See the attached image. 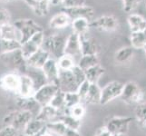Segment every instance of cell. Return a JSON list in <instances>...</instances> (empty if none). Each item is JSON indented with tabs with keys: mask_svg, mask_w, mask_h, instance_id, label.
<instances>
[{
	"mask_svg": "<svg viewBox=\"0 0 146 136\" xmlns=\"http://www.w3.org/2000/svg\"><path fill=\"white\" fill-rule=\"evenodd\" d=\"M35 117V115L28 111L25 110H15L8 113L4 117V124L13 126L16 128L19 133H22L26 128L27 123Z\"/></svg>",
	"mask_w": 146,
	"mask_h": 136,
	"instance_id": "cell-1",
	"label": "cell"
},
{
	"mask_svg": "<svg viewBox=\"0 0 146 136\" xmlns=\"http://www.w3.org/2000/svg\"><path fill=\"white\" fill-rule=\"evenodd\" d=\"M67 37L58 34H54L49 36H44V40L42 48L48 52L51 57L58 59L64 54L65 44H66Z\"/></svg>",
	"mask_w": 146,
	"mask_h": 136,
	"instance_id": "cell-2",
	"label": "cell"
},
{
	"mask_svg": "<svg viewBox=\"0 0 146 136\" xmlns=\"http://www.w3.org/2000/svg\"><path fill=\"white\" fill-rule=\"evenodd\" d=\"M13 25L17 27L20 34V43L23 44L31 38L35 34L44 31L41 26H39L32 19L24 18L16 20Z\"/></svg>",
	"mask_w": 146,
	"mask_h": 136,
	"instance_id": "cell-3",
	"label": "cell"
},
{
	"mask_svg": "<svg viewBox=\"0 0 146 136\" xmlns=\"http://www.w3.org/2000/svg\"><path fill=\"white\" fill-rule=\"evenodd\" d=\"M121 99L127 104L137 105L144 102V94L137 83L130 81L124 84Z\"/></svg>",
	"mask_w": 146,
	"mask_h": 136,
	"instance_id": "cell-4",
	"label": "cell"
},
{
	"mask_svg": "<svg viewBox=\"0 0 146 136\" xmlns=\"http://www.w3.org/2000/svg\"><path fill=\"white\" fill-rule=\"evenodd\" d=\"M135 121L134 117L130 116H113L110 118L104 126L107 128V130L112 133L114 134H121V133H127L129 125L131 123Z\"/></svg>",
	"mask_w": 146,
	"mask_h": 136,
	"instance_id": "cell-5",
	"label": "cell"
},
{
	"mask_svg": "<svg viewBox=\"0 0 146 136\" xmlns=\"http://www.w3.org/2000/svg\"><path fill=\"white\" fill-rule=\"evenodd\" d=\"M124 84L119 81H113L108 83L104 88H102V94H101V105H105L112 102L114 99L121 97L123 93Z\"/></svg>",
	"mask_w": 146,
	"mask_h": 136,
	"instance_id": "cell-6",
	"label": "cell"
},
{
	"mask_svg": "<svg viewBox=\"0 0 146 136\" xmlns=\"http://www.w3.org/2000/svg\"><path fill=\"white\" fill-rule=\"evenodd\" d=\"M58 91V85L47 83L36 91V93L34 94V98L41 106H44V105L50 104L54 96L56 94Z\"/></svg>",
	"mask_w": 146,
	"mask_h": 136,
	"instance_id": "cell-7",
	"label": "cell"
},
{
	"mask_svg": "<svg viewBox=\"0 0 146 136\" xmlns=\"http://www.w3.org/2000/svg\"><path fill=\"white\" fill-rule=\"evenodd\" d=\"M44 40V31H42L35 34L31 38L28 39L25 43H23L20 50H21L24 57L26 59H28L35 53H36L39 49H41Z\"/></svg>",
	"mask_w": 146,
	"mask_h": 136,
	"instance_id": "cell-8",
	"label": "cell"
},
{
	"mask_svg": "<svg viewBox=\"0 0 146 136\" xmlns=\"http://www.w3.org/2000/svg\"><path fill=\"white\" fill-rule=\"evenodd\" d=\"M119 21L116 17L113 15H104L90 22V27L99 31L112 32L118 27Z\"/></svg>",
	"mask_w": 146,
	"mask_h": 136,
	"instance_id": "cell-9",
	"label": "cell"
},
{
	"mask_svg": "<svg viewBox=\"0 0 146 136\" xmlns=\"http://www.w3.org/2000/svg\"><path fill=\"white\" fill-rule=\"evenodd\" d=\"M2 57L5 58L6 62L8 63L10 65H12L13 68L16 70L17 73L20 74H27L28 70V65L27 59L24 57V55L21 52V50H17L13 53H10L8 54L3 55Z\"/></svg>",
	"mask_w": 146,
	"mask_h": 136,
	"instance_id": "cell-10",
	"label": "cell"
},
{
	"mask_svg": "<svg viewBox=\"0 0 146 136\" xmlns=\"http://www.w3.org/2000/svg\"><path fill=\"white\" fill-rule=\"evenodd\" d=\"M62 12L66 14L72 21L76 18H86L89 21H93L95 14L94 9L86 5L73 7H62Z\"/></svg>",
	"mask_w": 146,
	"mask_h": 136,
	"instance_id": "cell-11",
	"label": "cell"
},
{
	"mask_svg": "<svg viewBox=\"0 0 146 136\" xmlns=\"http://www.w3.org/2000/svg\"><path fill=\"white\" fill-rule=\"evenodd\" d=\"M58 87L64 93H75L77 92L79 84L75 80L72 71H60Z\"/></svg>",
	"mask_w": 146,
	"mask_h": 136,
	"instance_id": "cell-12",
	"label": "cell"
},
{
	"mask_svg": "<svg viewBox=\"0 0 146 136\" xmlns=\"http://www.w3.org/2000/svg\"><path fill=\"white\" fill-rule=\"evenodd\" d=\"M20 85V74L10 72L0 77V88L8 93L17 94Z\"/></svg>",
	"mask_w": 146,
	"mask_h": 136,
	"instance_id": "cell-13",
	"label": "cell"
},
{
	"mask_svg": "<svg viewBox=\"0 0 146 136\" xmlns=\"http://www.w3.org/2000/svg\"><path fill=\"white\" fill-rule=\"evenodd\" d=\"M63 114L64 113L61 112V111L55 109L52 105L47 104L41 107L39 113L36 114V118L47 124L49 123L55 122V121H59Z\"/></svg>",
	"mask_w": 146,
	"mask_h": 136,
	"instance_id": "cell-14",
	"label": "cell"
},
{
	"mask_svg": "<svg viewBox=\"0 0 146 136\" xmlns=\"http://www.w3.org/2000/svg\"><path fill=\"white\" fill-rule=\"evenodd\" d=\"M42 71L48 83L58 85L60 69L58 67L56 59L54 57H50L47 60V62L44 64V65L43 66Z\"/></svg>",
	"mask_w": 146,
	"mask_h": 136,
	"instance_id": "cell-15",
	"label": "cell"
},
{
	"mask_svg": "<svg viewBox=\"0 0 146 136\" xmlns=\"http://www.w3.org/2000/svg\"><path fill=\"white\" fill-rule=\"evenodd\" d=\"M80 45H81L82 55L87 54H97L98 44L95 38L89 34V32L79 36Z\"/></svg>",
	"mask_w": 146,
	"mask_h": 136,
	"instance_id": "cell-16",
	"label": "cell"
},
{
	"mask_svg": "<svg viewBox=\"0 0 146 136\" xmlns=\"http://www.w3.org/2000/svg\"><path fill=\"white\" fill-rule=\"evenodd\" d=\"M36 88L32 78L28 74H20V85L17 92V96L21 97H33Z\"/></svg>",
	"mask_w": 146,
	"mask_h": 136,
	"instance_id": "cell-17",
	"label": "cell"
},
{
	"mask_svg": "<svg viewBox=\"0 0 146 136\" xmlns=\"http://www.w3.org/2000/svg\"><path fill=\"white\" fill-rule=\"evenodd\" d=\"M64 54H69L71 56H82L81 54V45H80L79 34L72 32L67 36L66 44H65Z\"/></svg>",
	"mask_w": 146,
	"mask_h": 136,
	"instance_id": "cell-18",
	"label": "cell"
},
{
	"mask_svg": "<svg viewBox=\"0 0 146 136\" xmlns=\"http://www.w3.org/2000/svg\"><path fill=\"white\" fill-rule=\"evenodd\" d=\"M16 104L19 110H25L31 112L35 117L39 113L40 109H41V105H40L36 100L33 97H21L17 96L16 100Z\"/></svg>",
	"mask_w": 146,
	"mask_h": 136,
	"instance_id": "cell-19",
	"label": "cell"
},
{
	"mask_svg": "<svg viewBox=\"0 0 146 136\" xmlns=\"http://www.w3.org/2000/svg\"><path fill=\"white\" fill-rule=\"evenodd\" d=\"M51 57V55L43 48L39 49L36 53H35L32 56L27 59V65L30 68L34 69H42L43 66L47 62V60Z\"/></svg>",
	"mask_w": 146,
	"mask_h": 136,
	"instance_id": "cell-20",
	"label": "cell"
},
{
	"mask_svg": "<svg viewBox=\"0 0 146 136\" xmlns=\"http://www.w3.org/2000/svg\"><path fill=\"white\" fill-rule=\"evenodd\" d=\"M72 19L64 12H59L51 17L49 21V27L53 29H64L71 26Z\"/></svg>",
	"mask_w": 146,
	"mask_h": 136,
	"instance_id": "cell-21",
	"label": "cell"
},
{
	"mask_svg": "<svg viewBox=\"0 0 146 136\" xmlns=\"http://www.w3.org/2000/svg\"><path fill=\"white\" fill-rule=\"evenodd\" d=\"M130 30L132 33L146 30V19L138 14H131L127 18Z\"/></svg>",
	"mask_w": 146,
	"mask_h": 136,
	"instance_id": "cell-22",
	"label": "cell"
},
{
	"mask_svg": "<svg viewBox=\"0 0 146 136\" xmlns=\"http://www.w3.org/2000/svg\"><path fill=\"white\" fill-rule=\"evenodd\" d=\"M46 128V123L41 122V121H39L36 117H34L27 123V125L26 126V128L24 129L22 133L29 136L36 135V134H40L41 133H43V131Z\"/></svg>",
	"mask_w": 146,
	"mask_h": 136,
	"instance_id": "cell-23",
	"label": "cell"
},
{
	"mask_svg": "<svg viewBox=\"0 0 146 136\" xmlns=\"http://www.w3.org/2000/svg\"><path fill=\"white\" fill-rule=\"evenodd\" d=\"M101 94H102V89L99 87L98 84H91L88 93L83 100V102L86 104H100Z\"/></svg>",
	"mask_w": 146,
	"mask_h": 136,
	"instance_id": "cell-24",
	"label": "cell"
},
{
	"mask_svg": "<svg viewBox=\"0 0 146 136\" xmlns=\"http://www.w3.org/2000/svg\"><path fill=\"white\" fill-rule=\"evenodd\" d=\"M21 43L16 40H7L0 38V56L13 53L21 48Z\"/></svg>",
	"mask_w": 146,
	"mask_h": 136,
	"instance_id": "cell-25",
	"label": "cell"
},
{
	"mask_svg": "<svg viewBox=\"0 0 146 136\" xmlns=\"http://www.w3.org/2000/svg\"><path fill=\"white\" fill-rule=\"evenodd\" d=\"M0 38L20 42V34L13 24H8L0 27Z\"/></svg>",
	"mask_w": 146,
	"mask_h": 136,
	"instance_id": "cell-26",
	"label": "cell"
},
{
	"mask_svg": "<svg viewBox=\"0 0 146 136\" xmlns=\"http://www.w3.org/2000/svg\"><path fill=\"white\" fill-rule=\"evenodd\" d=\"M104 73H105V69L99 64L87 70H85V76H86V80L89 83L98 84V81L104 74Z\"/></svg>",
	"mask_w": 146,
	"mask_h": 136,
	"instance_id": "cell-27",
	"label": "cell"
},
{
	"mask_svg": "<svg viewBox=\"0 0 146 136\" xmlns=\"http://www.w3.org/2000/svg\"><path fill=\"white\" fill-rule=\"evenodd\" d=\"M134 48L133 46H124L120 48L114 54V59L118 64H124L133 58Z\"/></svg>",
	"mask_w": 146,
	"mask_h": 136,
	"instance_id": "cell-28",
	"label": "cell"
},
{
	"mask_svg": "<svg viewBox=\"0 0 146 136\" xmlns=\"http://www.w3.org/2000/svg\"><path fill=\"white\" fill-rule=\"evenodd\" d=\"M71 27L74 33L81 36V34L88 32L90 28V21L86 18L74 19L71 23Z\"/></svg>",
	"mask_w": 146,
	"mask_h": 136,
	"instance_id": "cell-29",
	"label": "cell"
},
{
	"mask_svg": "<svg viewBox=\"0 0 146 136\" xmlns=\"http://www.w3.org/2000/svg\"><path fill=\"white\" fill-rule=\"evenodd\" d=\"M131 44L134 49H143L146 45V30L132 33Z\"/></svg>",
	"mask_w": 146,
	"mask_h": 136,
	"instance_id": "cell-30",
	"label": "cell"
},
{
	"mask_svg": "<svg viewBox=\"0 0 146 136\" xmlns=\"http://www.w3.org/2000/svg\"><path fill=\"white\" fill-rule=\"evenodd\" d=\"M134 118L141 127L146 129V102L136 105L134 110Z\"/></svg>",
	"mask_w": 146,
	"mask_h": 136,
	"instance_id": "cell-31",
	"label": "cell"
},
{
	"mask_svg": "<svg viewBox=\"0 0 146 136\" xmlns=\"http://www.w3.org/2000/svg\"><path fill=\"white\" fill-rule=\"evenodd\" d=\"M77 64L85 71V70L91 68V67L94 66V65L99 64V59H98L97 54L82 55V56L80 57Z\"/></svg>",
	"mask_w": 146,
	"mask_h": 136,
	"instance_id": "cell-32",
	"label": "cell"
},
{
	"mask_svg": "<svg viewBox=\"0 0 146 136\" xmlns=\"http://www.w3.org/2000/svg\"><path fill=\"white\" fill-rule=\"evenodd\" d=\"M57 64L60 71H70L77 64L74 61V57L65 54L57 59Z\"/></svg>",
	"mask_w": 146,
	"mask_h": 136,
	"instance_id": "cell-33",
	"label": "cell"
},
{
	"mask_svg": "<svg viewBox=\"0 0 146 136\" xmlns=\"http://www.w3.org/2000/svg\"><path fill=\"white\" fill-rule=\"evenodd\" d=\"M60 121H62V122L66 125V127L73 129V130L79 131L80 127H81V125H82V120L74 117L73 115H71L68 113H64L62 115V117L60 118Z\"/></svg>",
	"mask_w": 146,
	"mask_h": 136,
	"instance_id": "cell-34",
	"label": "cell"
},
{
	"mask_svg": "<svg viewBox=\"0 0 146 136\" xmlns=\"http://www.w3.org/2000/svg\"><path fill=\"white\" fill-rule=\"evenodd\" d=\"M82 98L80 97V95L77 94V92L75 93H65L64 95V104H65V109L67 112L69 109H71L74 107V105H76L80 103H82Z\"/></svg>",
	"mask_w": 146,
	"mask_h": 136,
	"instance_id": "cell-35",
	"label": "cell"
},
{
	"mask_svg": "<svg viewBox=\"0 0 146 136\" xmlns=\"http://www.w3.org/2000/svg\"><path fill=\"white\" fill-rule=\"evenodd\" d=\"M64 95H65V93H64L63 91L59 89V91L54 96L51 103H50V105H52L55 109L61 111L64 113H65V111H66V109H65V104H64Z\"/></svg>",
	"mask_w": 146,
	"mask_h": 136,
	"instance_id": "cell-36",
	"label": "cell"
},
{
	"mask_svg": "<svg viewBox=\"0 0 146 136\" xmlns=\"http://www.w3.org/2000/svg\"><path fill=\"white\" fill-rule=\"evenodd\" d=\"M46 128L58 136H64L68 127H66V125H65L62 121L59 120V121H55V122L47 123Z\"/></svg>",
	"mask_w": 146,
	"mask_h": 136,
	"instance_id": "cell-37",
	"label": "cell"
},
{
	"mask_svg": "<svg viewBox=\"0 0 146 136\" xmlns=\"http://www.w3.org/2000/svg\"><path fill=\"white\" fill-rule=\"evenodd\" d=\"M65 113H68L71 115H73L74 117L82 120L84 117L85 113H86V107H85V105L83 103H80L76 105H74L71 109H69Z\"/></svg>",
	"mask_w": 146,
	"mask_h": 136,
	"instance_id": "cell-38",
	"label": "cell"
},
{
	"mask_svg": "<svg viewBox=\"0 0 146 136\" xmlns=\"http://www.w3.org/2000/svg\"><path fill=\"white\" fill-rule=\"evenodd\" d=\"M76 80L77 84L80 85L81 84H83L84 81H86V76H85V71L84 69H82L81 67L79 66L78 64H76L75 66L71 70Z\"/></svg>",
	"mask_w": 146,
	"mask_h": 136,
	"instance_id": "cell-39",
	"label": "cell"
},
{
	"mask_svg": "<svg viewBox=\"0 0 146 136\" xmlns=\"http://www.w3.org/2000/svg\"><path fill=\"white\" fill-rule=\"evenodd\" d=\"M142 0H123V10L127 13H131L136 9Z\"/></svg>",
	"mask_w": 146,
	"mask_h": 136,
	"instance_id": "cell-40",
	"label": "cell"
},
{
	"mask_svg": "<svg viewBox=\"0 0 146 136\" xmlns=\"http://www.w3.org/2000/svg\"><path fill=\"white\" fill-rule=\"evenodd\" d=\"M11 24V15L7 8L0 7V27Z\"/></svg>",
	"mask_w": 146,
	"mask_h": 136,
	"instance_id": "cell-41",
	"label": "cell"
},
{
	"mask_svg": "<svg viewBox=\"0 0 146 136\" xmlns=\"http://www.w3.org/2000/svg\"><path fill=\"white\" fill-rule=\"evenodd\" d=\"M19 132L13 126L9 125H5V126L0 130V136H18Z\"/></svg>",
	"mask_w": 146,
	"mask_h": 136,
	"instance_id": "cell-42",
	"label": "cell"
},
{
	"mask_svg": "<svg viewBox=\"0 0 146 136\" xmlns=\"http://www.w3.org/2000/svg\"><path fill=\"white\" fill-rule=\"evenodd\" d=\"M90 85H91V83H89L87 80L79 85L78 90H77V94L80 95V97L82 98V101L84 99L85 96H86V94L88 93V90L90 88Z\"/></svg>",
	"mask_w": 146,
	"mask_h": 136,
	"instance_id": "cell-43",
	"label": "cell"
},
{
	"mask_svg": "<svg viewBox=\"0 0 146 136\" xmlns=\"http://www.w3.org/2000/svg\"><path fill=\"white\" fill-rule=\"evenodd\" d=\"M85 0H64L63 7H73L84 5Z\"/></svg>",
	"mask_w": 146,
	"mask_h": 136,
	"instance_id": "cell-44",
	"label": "cell"
},
{
	"mask_svg": "<svg viewBox=\"0 0 146 136\" xmlns=\"http://www.w3.org/2000/svg\"><path fill=\"white\" fill-rule=\"evenodd\" d=\"M94 136H113V135L109 132L106 127L103 126L97 129V131L95 132Z\"/></svg>",
	"mask_w": 146,
	"mask_h": 136,
	"instance_id": "cell-45",
	"label": "cell"
},
{
	"mask_svg": "<svg viewBox=\"0 0 146 136\" xmlns=\"http://www.w3.org/2000/svg\"><path fill=\"white\" fill-rule=\"evenodd\" d=\"M64 136H81V133H80L79 131H77V130H73V129L67 128L66 132H65Z\"/></svg>",
	"mask_w": 146,
	"mask_h": 136,
	"instance_id": "cell-46",
	"label": "cell"
},
{
	"mask_svg": "<svg viewBox=\"0 0 146 136\" xmlns=\"http://www.w3.org/2000/svg\"><path fill=\"white\" fill-rule=\"evenodd\" d=\"M42 136H58L55 133H54L53 132H51L50 130H48L47 128H46L42 133Z\"/></svg>",
	"mask_w": 146,
	"mask_h": 136,
	"instance_id": "cell-47",
	"label": "cell"
},
{
	"mask_svg": "<svg viewBox=\"0 0 146 136\" xmlns=\"http://www.w3.org/2000/svg\"><path fill=\"white\" fill-rule=\"evenodd\" d=\"M64 0H50V4L53 5V6H57V5L62 4L63 5Z\"/></svg>",
	"mask_w": 146,
	"mask_h": 136,
	"instance_id": "cell-48",
	"label": "cell"
},
{
	"mask_svg": "<svg viewBox=\"0 0 146 136\" xmlns=\"http://www.w3.org/2000/svg\"><path fill=\"white\" fill-rule=\"evenodd\" d=\"M18 136H29V135H27V134H25L23 133H20ZM32 136H42V133H40V134H36V135H32Z\"/></svg>",
	"mask_w": 146,
	"mask_h": 136,
	"instance_id": "cell-49",
	"label": "cell"
},
{
	"mask_svg": "<svg viewBox=\"0 0 146 136\" xmlns=\"http://www.w3.org/2000/svg\"><path fill=\"white\" fill-rule=\"evenodd\" d=\"M113 136H127L126 133H121V134H114Z\"/></svg>",
	"mask_w": 146,
	"mask_h": 136,
	"instance_id": "cell-50",
	"label": "cell"
},
{
	"mask_svg": "<svg viewBox=\"0 0 146 136\" xmlns=\"http://www.w3.org/2000/svg\"><path fill=\"white\" fill-rule=\"evenodd\" d=\"M8 1H10V0H0V3H7Z\"/></svg>",
	"mask_w": 146,
	"mask_h": 136,
	"instance_id": "cell-51",
	"label": "cell"
},
{
	"mask_svg": "<svg viewBox=\"0 0 146 136\" xmlns=\"http://www.w3.org/2000/svg\"><path fill=\"white\" fill-rule=\"evenodd\" d=\"M143 50H144V53H145V54H146V45H145V46H144Z\"/></svg>",
	"mask_w": 146,
	"mask_h": 136,
	"instance_id": "cell-52",
	"label": "cell"
},
{
	"mask_svg": "<svg viewBox=\"0 0 146 136\" xmlns=\"http://www.w3.org/2000/svg\"><path fill=\"white\" fill-rule=\"evenodd\" d=\"M144 5H145V8H146V0H144Z\"/></svg>",
	"mask_w": 146,
	"mask_h": 136,
	"instance_id": "cell-53",
	"label": "cell"
}]
</instances>
